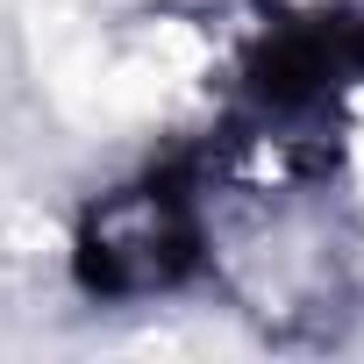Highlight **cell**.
Wrapping results in <instances>:
<instances>
[{"label": "cell", "instance_id": "cell-1", "mask_svg": "<svg viewBox=\"0 0 364 364\" xmlns=\"http://www.w3.org/2000/svg\"><path fill=\"white\" fill-rule=\"evenodd\" d=\"M200 250H208L200 193H186L178 178H143V186H122L86 215L79 279L93 293H114V300L164 293L200 264Z\"/></svg>", "mask_w": 364, "mask_h": 364}]
</instances>
